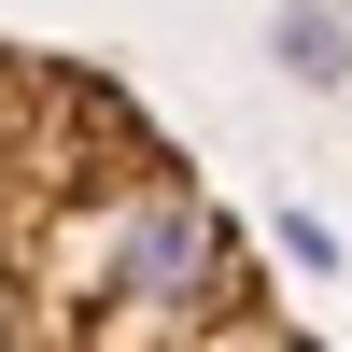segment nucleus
<instances>
[{"label": "nucleus", "instance_id": "1", "mask_svg": "<svg viewBox=\"0 0 352 352\" xmlns=\"http://www.w3.org/2000/svg\"><path fill=\"white\" fill-rule=\"evenodd\" d=\"M0 352H324L197 155L99 56L0 43Z\"/></svg>", "mask_w": 352, "mask_h": 352}]
</instances>
